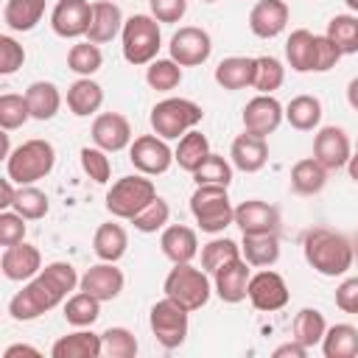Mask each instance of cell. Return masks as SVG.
Segmentation results:
<instances>
[{
	"label": "cell",
	"mask_w": 358,
	"mask_h": 358,
	"mask_svg": "<svg viewBox=\"0 0 358 358\" xmlns=\"http://www.w3.org/2000/svg\"><path fill=\"white\" fill-rule=\"evenodd\" d=\"M282 81H285V67H282V62L274 59V56H257L252 87H255L260 95H271L274 90L282 87Z\"/></svg>",
	"instance_id": "obj_44"
},
{
	"label": "cell",
	"mask_w": 358,
	"mask_h": 358,
	"mask_svg": "<svg viewBox=\"0 0 358 358\" xmlns=\"http://www.w3.org/2000/svg\"><path fill=\"white\" fill-rule=\"evenodd\" d=\"M25 218L17 210H3L0 213V246H14L25 241Z\"/></svg>",
	"instance_id": "obj_51"
},
{
	"label": "cell",
	"mask_w": 358,
	"mask_h": 358,
	"mask_svg": "<svg viewBox=\"0 0 358 358\" xmlns=\"http://www.w3.org/2000/svg\"><path fill=\"white\" fill-rule=\"evenodd\" d=\"M336 308L344 313H358V277H347L336 288Z\"/></svg>",
	"instance_id": "obj_54"
},
{
	"label": "cell",
	"mask_w": 358,
	"mask_h": 358,
	"mask_svg": "<svg viewBox=\"0 0 358 358\" xmlns=\"http://www.w3.org/2000/svg\"><path fill=\"white\" fill-rule=\"evenodd\" d=\"M129 162L145 176H159L176 159H173V151H171L168 140H162L159 134H140L129 145Z\"/></svg>",
	"instance_id": "obj_10"
},
{
	"label": "cell",
	"mask_w": 358,
	"mask_h": 358,
	"mask_svg": "<svg viewBox=\"0 0 358 358\" xmlns=\"http://www.w3.org/2000/svg\"><path fill=\"white\" fill-rule=\"evenodd\" d=\"M103 355L106 358H134L137 355V338L126 327H106L101 333Z\"/></svg>",
	"instance_id": "obj_47"
},
{
	"label": "cell",
	"mask_w": 358,
	"mask_h": 358,
	"mask_svg": "<svg viewBox=\"0 0 358 358\" xmlns=\"http://www.w3.org/2000/svg\"><path fill=\"white\" fill-rule=\"evenodd\" d=\"M11 210H17L25 221H39V218L48 215L50 201H48V193H42L39 187H34V185H20Z\"/></svg>",
	"instance_id": "obj_42"
},
{
	"label": "cell",
	"mask_w": 358,
	"mask_h": 358,
	"mask_svg": "<svg viewBox=\"0 0 358 358\" xmlns=\"http://www.w3.org/2000/svg\"><path fill=\"white\" fill-rule=\"evenodd\" d=\"M145 81L157 92H171L182 84V64H176L173 59H154L145 70Z\"/></svg>",
	"instance_id": "obj_43"
},
{
	"label": "cell",
	"mask_w": 358,
	"mask_h": 358,
	"mask_svg": "<svg viewBox=\"0 0 358 358\" xmlns=\"http://www.w3.org/2000/svg\"><path fill=\"white\" fill-rule=\"evenodd\" d=\"M101 64H103V53H101V48H98L95 42H90V39L76 42V45L67 50V67H70L73 73L84 76V78L92 76V73H98Z\"/></svg>",
	"instance_id": "obj_41"
},
{
	"label": "cell",
	"mask_w": 358,
	"mask_h": 358,
	"mask_svg": "<svg viewBox=\"0 0 358 358\" xmlns=\"http://www.w3.org/2000/svg\"><path fill=\"white\" fill-rule=\"evenodd\" d=\"M285 59H288L294 73H313V67H316V34H310L308 28L291 31V36L285 42Z\"/></svg>",
	"instance_id": "obj_29"
},
{
	"label": "cell",
	"mask_w": 358,
	"mask_h": 358,
	"mask_svg": "<svg viewBox=\"0 0 358 358\" xmlns=\"http://www.w3.org/2000/svg\"><path fill=\"white\" fill-rule=\"evenodd\" d=\"M274 358H305L308 355V347L305 344H299L296 338H291V341H285V344H280V347H274V352H271Z\"/></svg>",
	"instance_id": "obj_55"
},
{
	"label": "cell",
	"mask_w": 358,
	"mask_h": 358,
	"mask_svg": "<svg viewBox=\"0 0 358 358\" xmlns=\"http://www.w3.org/2000/svg\"><path fill=\"white\" fill-rule=\"evenodd\" d=\"M168 50H171V59L182 67H199L210 59L213 53V39L204 28L199 25H182L171 42H168Z\"/></svg>",
	"instance_id": "obj_11"
},
{
	"label": "cell",
	"mask_w": 358,
	"mask_h": 358,
	"mask_svg": "<svg viewBox=\"0 0 358 358\" xmlns=\"http://www.w3.org/2000/svg\"><path fill=\"white\" fill-rule=\"evenodd\" d=\"M101 103H103V87L98 84V81H92L90 76L84 78H78V81H73L70 87H67V109L76 115V117H90V115H95L98 109H101Z\"/></svg>",
	"instance_id": "obj_27"
},
{
	"label": "cell",
	"mask_w": 358,
	"mask_h": 358,
	"mask_svg": "<svg viewBox=\"0 0 358 358\" xmlns=\"http://www.w3.org/2000/svg\"><path fill=\"white\" fill-rule=\"evenodd\" d=\"M207 157H210V143H207V137L199 129H190L187 134H182L179 137V145L173 148L176 165L182 171H187V173H193Z\"/></svg>",
	"instance_id": "obj_35"
},
{
	"label": "cell",
	"mask_w": 358,
	"mask_h": 358,
	"mask_svg": "<svg viewBox=\"0 0 358 358\" xmlns=\"http://www.w3.org/2000/svg\"><path fill=\"white\" fill-rule=\"evenodd\" d=\"M190 213L199 229L210 235H218L229 224H235V207L229 201V193L218 185H196V193L190 196Z\"/></svg>",
	"instance_id": "obj_5"
},
{
	"label": "cell",
	"mask_w": 358,
	"mask_h": 358,
	"mask_svg": "<svg viewBox=\"0 0 358 358\" xmlns=\"http://www.w3.org/2000/svg\"><path fill=\"white\" fill-rule=\"evenodd\" d=\"M92 143L106 154L123 151L131 145V126L120 112H101L92 120Z\"/></svg>",
	"instance_id": "obj_17"
},
{
	"label": "cell",
	"mask_w": 358,
	"mask_h": 358,
	"mask_svg": "<svg viewBox=\"0 0 358 358\" xmlns=\"http://www.w3.org/2000/svg\"><path fill=\"white\" fill-rule=\"evenodd\" d=\"M355 154H358V145H355Z\"/></svg>",
	"instance_id": "obj_63"
},
{
	"label": "cell",
	"mask_w": 358,
	"mask_h": 358,
	"mask_svg": "<svg viewBox=\"0 0 358 358\" xmlns=\"http://www.w3.org/2000/svg\"><path fill=\"white\" fill-rule=\"evenodd\" d=\"M246 296H249V302L257 310L274 313V310H280V308L288 305V285H285V280L277 271L263 268V271L252 274L249 288H246Z\"/></svg>",
	"instance_id": "obj_14"
},
{
	"label": "cell",
	"mask_w": 358,
	"mask_h": 358,
	"mask_svg": "<svg viewBox=\"0 0 358 358\" xmlns=\"http://www.w3.org/2000/svg\"><path fill=\"white\" fill-rule=\"evenodd\" d=\"M50 355L53 358H101L103 344H101L98 333L78 327L76 333H67V336L56 338V344L50 347Z\"/></svg>",
	"instance_id": "obj_25"
},
{
	"label": "cell",
	"mask_w": 358,
	"mask_h": 358,
	"mask_svg": "<svg viewBox=\"0 0 358 358\" xmlns=\"http://www.w3.org/2000/svg\"><path fill=\"white\" fill-rule=\"evenodd\" d=\"M14 185H17V182L8 179V176L0 182V193H3V196H0V207H3V210H11V207H14V199H17V187H14Z\"/></svg>",
	"instance_id": "obj_56"
},
{
	"label": "cell",
	"mask_w": 358,
	"mask_h": 358,
	"mask_svg": "<svg viewBox=\"0 0 358 358\" xmlns=\"http://www.w3.org/2000/svg\"><path fill=\"white\" fill-rule=\"evenodd\" d=\"M324 36L341 53H358V17H352V14H336L327 22Z\"/></svg>",
	"instance_id": "obj_39"
},
{
	"label": "cell",
	"mask_w": 358,
	"mask_h": 358,
	"mask_svg": "<svg viewBox=\"0 0 358 358\" xmlns=\"http://www.w3.org/2000/svg\"><path fill=\"white\" fill-rule=\"evenodd\" d=\"M129 249V235L120 224L115 221H106L95 229L92 235V252L98 260H106V263H117Z\"/></svg>",
	"instance_id": "obj_28"
},
{
	"label": "cell",
	"mask_w": 358,
	"mask_h": 358,
	"mask_svg": "<svg viewBox=\"0 0 358 358\" xmlns=\"http://www.w3.org/2000/svg\"><path fill=\"white\" fill-rule=\"evenodd\" d=\"M53 165H56L53 143L42 137H31L6 157V176L14 179L17 185H34L45 179L53 171Z\"/></svg>",
	"instance_id": "obj_3"
},
{
	"label": "cell",
	"mask_w": 358,
	"mask_h": 358,
	"mask_svg": "<svg viewBox=\"0 0 358 358\" xmlns=\"http://www.w3.org/2000/svg\"><path fill=\"white\" fill-rule=\"evenodd\" d=\"M302 255L308 266L322 277H341L352 268L355 243L330 227H313L302 238Z\"/></svg>",
	"instance_id": "obj_2"
},
{
	"label": "cell",
	"mask_w": 358,
	"mask_h": 358,
	"mask_svg": "<svg viewBox=\"0 0 358 358\" xmlns=\"http://www.w3.org/2000/svg\"><path fill=\"white\" fill-rule=\"evenodd\" d=\"M98 316H101V299L92 296V294H87V291L78 288L76 294H70L64 299V319H67V324H73V327H90V324L98 322Z\"/></svg>",
	"instance_id": "obj_38"
},
{
	"label": "cell",
	"mask_w": 358,
	"mask_h": 358,
	"mask_svg": "<svg viewBox=\"0 0 358 358\" xmlns=\"http://www.w3.org/2000/svg\"><path fill=\"white\" fill-rule=\"evenodd\" d=\"M313 157L327 168V171H338L347 168L350 157H352V145L350 137L341 126H322L313 137Z\"/></svg>",
	"instance_id": "obj_16"
},
{
	"label": "cell",
	"mask_w": 358,
	"mask_h": 358,
	"mask_svg": "<svg viewBox=\"0 0 358 358\" xmlns=\"http://www.w3.org/2000/svg\"><path fill=\"white\" fill-rule=\"evenodd\" d=\"M347 103H350V106L358 112V76H355V78L347 84Z\"/></svg>",
	"instance_id": "obj_58"
},
{
	"label": "cell",
	"mask_w": 358,
	"mask_h": 358,
	"mask_svg": "<svg viewBox=\"0 0 358 358\" xmlns=\"http://www.w3.org/2000/svg\"><path fill=\"white\" fill-rule=\"evenodd\" d=\"M285 117V106L274 98V95H255L246 106H243V131L249 134H257V137H268L277 131V126L282 123Z\"/></svg>",
	"instance_id": "obj_13"
},
{
	"label": "cell",
	"mask_w": 358,
	"mask_h": 358,
	"mask_svg": "<svg viewBox=\"0 0 358 358\" xmlns=\"http://www.w3.org/2000/svg\"><path fill=\"white\" fill-rule=\"evenodd\" d=\"M344 3L350 6V11H355V14H358V0H344Z\"/></svg>",
	"instance_id": "obj_60"
},
{
	"label": "cell",
	"mask_w": 358,
	"mask_h": 358,
	"mask_svg": "<svg viewBox=\"0 0 358 358\" xmlns=\"http://www.w3.org/2000/svg\"><path fill=\"white\" fill-rule=\"evenodd\" d=\"M241 255L249 266H257V268H268L280 260V238L271 232V235H243V243H241Z\"/></svg>",
	"instance_id": "obj_33"
},
{
	"label": "cell",
	"mask_w": 358,
	"mask_h": 358,
	"mask_svg": "<svg viewBox=\"0 0 358 358\" xmlns=\"http://www.w3.org/2000/svg\"><path fill=\"white\" fill-rule=\"evenodd\" d=\"M45 14V0H6L3 3V22L8 31L25 34L34 31Z\"/></svg>",
	"instance_id": "obj_30"
},
{
	"label": "cell",
	"mask_w": 358,
	"mask_h": 358,
	"mask_svg": "<svg viewBox=\"0 0 358 358\" xmlns=\"http://www.w3.org/2000/svg\"><path fill=\"white\" fill-rule=\"evenodd\" d=\"M162 291L168 299L179 302L185 310H199L207 305L213 294V282L204 268H196L190 263H173V268L162 282Z\"/></svg>",
	"instance_id": "obj_6"
},
{
	"label": "cell",
	"mask_w": 358,
	"mask_h": 358,
	"mask_svg": "<svg viewBox=\"0 0 358 358\" xmlns=\"http://www.w3.org/2000/svg\"><path fill=\"white\" fill-rule=\"evenodd\" d=\"M355 252H358V238H355Z\"/></svg>",
	"instance_id": "obj_62"
},
{
	"label": "cell",
	"mask_w": 358,
	"mask_h": 358,
	"mask_svg": "<svg viewBox=\"0 0 358 358\" xmlns=\"http://www.w3.org/2000/svg\"><path fill=\"white\" fill-rule=\"evenodd\" d=\"M249 280H252V268L243 257L221 266L215 274H213V291L218 294L221 302H229V305H238L246 299V288H249Z\"/></svg>",
	"instance_id": "obj_19"
},
{
	"label": "cell",
	"mask_w": 358,
	"mask_h": 358,
	"mask_svg": "<svg viewBox=\"0 0 358 358\" xmlns=\"http://www.w3.org/2000/svg\"><path fill=\"white\" fill-rule=\"evenodd\" d=\"M201 117H204V112L196 101H190V98H165V101L154 103V109H151V129L162 140H179L182 134L196 129L201 123Z\"/></svg>",
	"instance_id": "obj_7"
},
{
	"label": "cell",
	"mask_w": 358,
	"mask_h": 358,
	"mask_svg": "<svg viewBox=\"0 0 358 358\" xmlns=\"http://www.w3.org/2000/svg\"><path fill=\"white\" fill-rule=\"evenodd\" d=\"M0 268L6 274V280H14V282H22V280H31L42 271V255L34 243H14V246H6L3 249V257H0Z\"/></svg>",
	"instance_id": "obj_20"
},
{
	"label": "cell",
	"mask_w": 358,
	"mask_h": 358,
	"mask_svg": "<svg viewBox=\"0 0 358 358\" xmlns=\"http://www.w3.org/2000/svg\"><path fill=\"white\" fill-rule=\"evenodd\" d=\"M168 218H171V207H168V201H165L162 196H157L145 210H140V213L131 218V224H134L137 232H145V235H148V232L165 229Z\"/></svg>",
	"instance_id": "obj_48"
},
{
	"label": "cell",
	"mask_w": 358,
	"mask_h": 358,
	"mask_svg": "<svg viewBox=\"0 0 358 358\" xmlns=\"http://www.w3.org/2000/svg\"><path fill=\"white\" fill-rule=\"evenodd\" d=\"M92 22V3L90 0H59L50 11V28L62 39L87 36Z\"/></svg>",
	"instance_id": "obj_12"
},
{
	"label": "cell",
	"mask_w": 358,
	"mask_h": 358,
	"mask_svg": "<svg viewBox=\"0 0 358 358\" xmlns=\"http://www.w3.org/2000/svg\"><path fill=\"white\" fill-rule=\"evenodd\" d=\"M25 101H28L34 120H50V117H56V112L62 106V92L53 81H34L25 90Z\"/></svg>",
	"instance_id": "obj_32"
},
{
	"label": "cell",
	"mask_w": 358,
	"mask_h": 358,
	"mask_svg": "<svg viewBox=\"0 0 358 358\" xmlns=\"http://www.w3.org/2000/svg\"><path fill=\"white\" fill-rule=\"evenodd\" d=\"M159 246H162V255L171 260V263H190L196 255H199V238H196V229L185 227V224H171L162 229L159 235Z\"/></svg>",
	"instance_id": "obj_24"
},
{
	"label": "cell",
	"mask_w": 358,
	"mask_h": 358,
	"mask_svg": "<svg viewBox=\"0 0 358 358\" xmlns=\"http://www.w3.org/2000/svg\"><path fill=\"white\" fill-rule=\"evenodd\" d=\"M285 120L296 131H313L322 120V101L316 95H296L285 106Z\"/></svg>",
	"instance_id": "obj_37"
},
{
	"label": "cell",
	"mask_w": 358,
	"mask_h": 358,
	"mask_svg": "<svg viewBox=\"0 0 358 358\" xmlns=\"http://www.w3.org/2000/svg\"><path fill=\"white\" fill-rule=\"evenodd\" d=\"M120 48H123V59L134 67L140 64H151L159 53L162 45V34H159V20L151 14H131L123 22L120 31Z\"/></svg>",
	"instance_id": "obj_4"
},
{
	"label": "cell",
	"mask_w": 358,
	"mask_h": 358,
	"mask_svg": "<svg viewBox=\"0 0 358 358\" xmlns=\"http://www.w3.org/2000/svg\"><path fill=\"white\" fill-rule=\"evenodd\" d=\"M187 313H190V310H185L179 302H173V299H168V296L159 299V302H154L151 316H148V324H151V333H154V338L159 341V347L176 350V347L185 344L187 327H190Z\"/></svg>",
	"instance_id": "obj_9"
},
{
	"label": "cell",
	"mask_w": 358,
	"mask_h": 358,
	"mask_svg": "<svg viewBox=\"0 0 358 358\" xmlns=\"http://www.w3.org/2000/svg\"><path fill=\"white\" fill-rule=\"evenodd\" d=\"M291 338H296L299 344H305L308 350H313L316 344H322L324 333H327V322H324V313L316 310V308H302L294 322H291Z\"/></svg>",
	"instance_id": "obj_36"
},
{
	"label": "cell",
	"mask_w": 358,
	"mask_h": 358,
	"mask_svg": "<svg viewBox=\"0 0 358 358\" xmlns=\"http://www.w3.org/2000/svg\"><path fill=\"white\" fill-rule=\"evenodd\" d=\"M322 355L324 358H355L358 355V327L341 322L327 327L322 338Z\"/></svg>",
	"instance_id": "obj_34"
},
{
	"label": "cell",
	"mask_w": 358,
	"mask_h": 358,
	"mask_svg": "<svg viewBox=\"0 0 358 358\" xmlns=\"http://www.w3.org/2000/svg\"><path fill=\"white\" fill-rule=\"evenodd\" d=\"M341 56H344V53H341L324 34L316 36V67H313V73H327V70H333Z\"/></svg>",
	"instance_id": "obj_53"
},
{
	"label": "cell",
	"mask_w": 358,
	"mask_h": 358,
	"mask_svg": "<svg viewBox=\"0 0 358 358\" xmlns=\"http://www.w3.org/2000/svg\"><path fill=\"white\" fill-rule=\"evenodd\" d=\"M22 64H25V48H22L14 36L3 34V36H0V73H3V76H11V73H17Z\"/></svg>",
	"instance_id": "obj_50"
},
{
	"label": "cell",
	"mask_w": 358,
	"mask_h": 358,
	"mask_svg": "<svg viewBox=\"0 0 358 358\" xmlns=\"http://www.w3.org/2000/svg\"><path fill=\"white\" fill-rule=\"evenodd\" d=\"M327 185V168L316 157H305L291 168V190L299 196L322 193Z\"/></svg>",
	"instance_id": "obj_31"
},
{
	"label": "cell",
	"mask_w": 358,
	"mask_h": 358,
	"mask_svg": "<svg viewBox=\"0 0 358 358\" xmlns=\"http://www.w3.org/2000/svg\"><path fill=\"white\" fill-rule=\"evenodd\" d=\"M288 3L285 0H257L249 11V28L260 39H274L288 25Z\"/></svg>",
	"instance_id": "obj_21"
},
{
	"label": "cell",
	"mask_w": 358,
	"mask_h": 358,
	"mask_svg": "<svg viewBox=\"0 0 358 358\" xmlns=\"http://www.w3.org/2000/svg\"><path fill=\"white\" fill-rule=\"evenodd\" d=\"M238 257H243L241 246L235 241H229V238H213L210 243L201 246V268L207 274H215L221 266H227V263H232Z\"/></svg>",
	"instance_id": "obj_40"
},
{
	"label": "cell",
	"mask_w": 358,
	"mask_h": 358,
	"mask_svg": "<svg viewBox=\"0 0 358 358\" xmlns=\"http://www.w3.org/2000/svg\"><path fill=\"white\" fill-rule=\"evenodd\" d=\"M229 159H232V168H238L243 173H257L268 162V143H266V137H257V134H249V131L238 134L232 140Z\"/></svg>",
	"instance_id": "obj_22"
},
{
	"label": "cell",
	"mask_w": 358,
	"mask_h": 358,
	"mask_svg": "<svg viewBox=\"0 0 358 358\" xmlns=\"http://www.w3.org/2000/svg\"><path fill=\"white\" fill-rule=\"evenodd\" d=\"M193 182L196 185H218V187H229L232 182V165L221 157V154H213L193 171Z\"/></svg>",
	"instance_id": "obj_45"
},
{
	"label": "cell",
	"mask_w": 358,
	"mask_h": 358,
	"mask_svg": "<svg viewBox=\"0 0 358 358\" xmlns=\"http://www.w3.org/2000/svg\"><path fill=\"white\" fill-rule=\"evenodd\" d=\"M31 120V109L25 95H14V92H3L0 95V126L3 131H14L20 126H25Z\"/></svg>",
	"instance_id": "obj_46"
},
{
	"label": "cell",
	"mask_w": 358,
	"mask_h": 358,
	"mask_svg": "<svg viewBox=\"0 0 358 358\" xmlns=\"http://www.w3.org/2000/svg\"><path fill=\"white\" fill-rule=\"evenodd\" d=\"M157 199V187L145 173H134V176H120L109 193H106V210L115 218L131 221L140 210H145L151 201Z\"/></svg>",
	"instance_id": "obj_8"
},
{
	"label": "cell",
	"mask_w": 358,
	"mask_h": 358,
	"mask_svg": "<svg viewBox=\"0 0 358 358\" xmlns=\"http://www.w3.org/2000/svg\"><path fill=\"white\" fill-rule=\"evenodd\" d=\"M123 22H126L123 11L115 0H98V3H92V22H90L87 39L95 42V45L112 42L123 31Z\"/></svg>",
	"instance_id": "obj_23"
},
{
	"label": "cell",
	"mask_w": 358,
	"mask_h": 358,
	"mask_svg": "<svg viewBox=\"0 0 358 358\" xmlns=\"http://www.w3.org/2000/svg\"><path fill=\"white\" fill-rule=\"evenodd\" d=\"M199 3H215V0H199Z\"/></svg>",
	"instance_id": "obj_61"
},
{
	"label": "cell",
	"mask_w": 358,
	"mask_h": 358,
	"mask_svg": "<svg viewBox=\"0 0 358 358\" xmlns=\"http://www.w3.org/2000/svg\"><path fill=\"white\" fill-rule=\"evenodd\" d=\"M115 3H117V0H115Z\"/></svg>",
	"instance_id": "obj_64"
},
{
	"label": "cell",
	"mask_w": 358,
	"mask_h": 358,
	"mask_svg": "<svg viewBox=\"0 0 358 358\" xmlns=\"http://www.w3.org/2000/svg\"><path fill=\"white\" fill-rule=\"evenodd\" d=\"M22 355L39 358L42 352H39L36 347H31V344H11V347H6V352H3V358H22Z\"/></svg>",
	"instance_id": "obj_57"
},
{
	"label": "cell",
	"mask_w": 358,
	"mask_h": 358,
	"mask_svg": "<svg viewBox=\"0 0 358 358\" xmlns=\"http://www.w3.org/2000/svg\"><path fill=\"white\" fill-rule=\"evenodd\" d=\"M347 171H350V179H352V182H358V154H352V157H350Z\"/></svg>",
	"instance_id": "obj_59"
},
{
	"label": "cell",
	"mask_w": 358,
	"mask_h": 358,
	"mask_svg": "<svg viewBox=\"0 0 358 358\" xmlns=\"http://www.w3.org/2000/svg\"><path fill=\"white\" fill-rule=\"evenodd\" d=\"M123 282H126L123 271H120L115 263L101 260V263L90 266V268L81 274L78 288H81V291H87V294H92V296H98L101 302H112V299H117V296H120Z\"/></svg>",
	"instance_id": "obj_18"
},
{
	"label": "cell",
	"mask_w": 358,
	"mask_h": 358,
	"mask_svg": "<svg viewBox=\"0 0 358 358\" xmlns=\"http://www.w3.org/2000/svg\"><path fill=\"white\" fill-rule=\"evenodd\" d=\"M235 224L241 235H277L280 232V210L260 199H246L235 207Z\"/></svg>",
	"instance_id": "obj_15"
},
{
	"label": "cell",
	"mask_w": 358,
	"mask_h": 358,
	"mask_svg": "<svg viewBox=\"0 0 358 358\" xmlns=\"http://www.w3.org/2000/svg\"><path fill=\"white\" fill-rule=\"evenodd\" d=\"M148 8L159 22H179L187 11V0H148Z\"/></svg>",
	"instance_id": "obj_52"
},
{
	"label": "cell",
	"mask_w": 358,
	"mask_h": 358,
	"mask_svg": "<svg viewBox=\"0 0 358 358\" xmlns=\"http://www.w3.org/2000/svg\"><path fill=\"white\" fill-rule=\"evenodd\" d=\"M78 157H81L84 173H87L92 182H98V185H106V182H109L112 165H109V157H106L103 148H98V145H84V148L78 151Z\"/></svg>",
	"instance_id": "obj_49"
},
{
	"label": "cell",
	"mask_w": 358,
	"mask_h": 358,
	"mask_svg": "<svg viewBox=\"0 0 358 358\" xmlns=\"http://www.w3.org/2000/svg\"><path fill=\"white\" fill-rule=\"evenodd\" d=\"M255 64H257V59H252V56H227L218 62V67L213 73L215 84L229 90V92L246 90L255 81Z\"/></svg>",
	"instance_id": "obj_26"
},
{
	"label": "cell",
	"mask_w": 358,
	"mask_h": 358,
	"mask_svg": "<svg viewBox=\"0 0 358 358\" xmlns=\"http://www.w3.org/2000/svg\"><path fill=\"white\" fill-rule=\"evenodd\" d=\"M78 274L70 263L64 260H53L48 263L36 277H31L22 291H17L8 302V313L14 322H34L42 313L53 310L56 305H62L70 291H76L78 285Z\"/></svg>",
	"instance_id": "obj_1"
}]
</instances>
